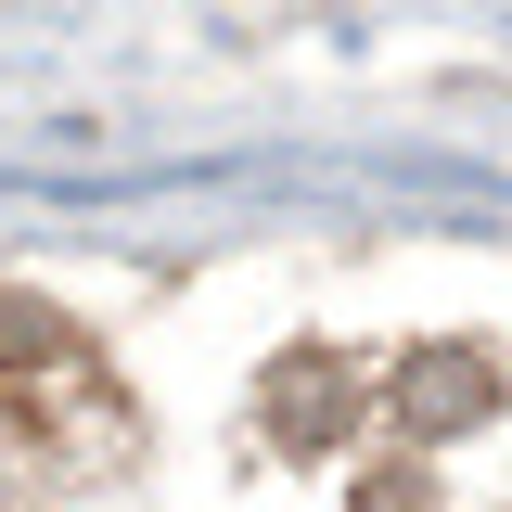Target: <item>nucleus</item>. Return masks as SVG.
Masks as SVG:
<instances>
[{
  "mask_svg": "<svg viewBox=\"0 0 512 512\" xmlns=\"http://www.w3.org/2000/svg\"><path fill=\"white\" fill-rule=\"evenodd\" d=\"M397 423H410L423 448L500 423V359H487V346H461V333H448V346H410V359H397Z\"/></svg>",
  "mask_w": 512,
  "mask_h": 512,
  "instance_id": "obj_1",
  "label": "nucleus"
},
{
  "mask_svg": "<svg viewBox=\"0 0 512 512\" xmlns=\"http://www.w3.org/2000/svg\"><path fill=\"white\" fill-rule=\"evenodd\" d=\"M346 423H359V372L346 359H282L269 372V436L282 448H333Z\"/></svg>",
  "mask_w": 512,
  "mask_h": 512,
  "instance_id": "obj_2",
  "label": "nucleus"
},
{
  "mask_svg": "<svg viewBox=\"0 0 512 512\" xmlns=\"http://www.w3.org/2000/svg\"><path fill=\"white\" fill-rule=\"evenodd\" d=\"M13 359H52V320L26 308V295H0V372H13Z\"/></svg>",
  "mask_w": 512,
  "mask_h": 512,
  "instance_id": "obj_3",
  "label": "nucleus"
},
{
  "mask_svg": "<svg viewBox=\"0 0 512 512\" xmlns=\"http://www.w3.org/2000/svg\"><path fill=\"white\" fill-rule=\"evenodd\" d=\"M0 410H13V372H0Z\"/></svg>",
  "mask_w": 512,
  "mask_h": 512,
  "instance_id": "obj_4",
  "label": "nucleus"
}]
</instances>
